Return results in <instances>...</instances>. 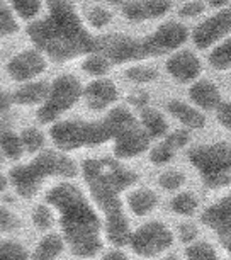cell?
Listing matches in <instances>:
<instances>
[{
	"label": "cell",
	"instance_id": "6da1fadb",
	"mask_svg": "<svg viewBox=\"0 0 231 260\" xmlns=\"http://www.w3.org/2000/svg\"><path fill=\"white\" fill-rule=\"evenodd\" d=\"M50 14L27 29L41 53L55 61H68L95 51V38L82 26L70 0H46Z\"/></svg>",
	"mask_w": 231,
	"mask_h": 260
},
{
	"label": "cell",
	"instance_id": "7a4b0ae2",
	"mask_svg": "<svg viewBox=\"0 0 231 260\" xmlns=\"http://www.w3.org/2000/svg\"><path fill=\"white\" fill-rule=\"evenodd\" d=\"M46 201L60 214L63 237L73 255L95 257L102 248V223L82 190L70 182H60L48 190Z\"/></svg>",
	"mask_w": 231,
	"mask_h": 260
},
{
	"label": "cell",
	"instance_id": "3957f363",
	"mask_svg": "<svg viewBox=\"0 0 231 260\" xmlns=\"http://www.w3.org/2000/svg\"><path fill=\"white\" fill-rule=\"evenodd\" d=\"M136 122V117L126 107H114L99 121H61L51 127V140L60 151H73L85 146H97L114 138Z\"/></svg>",
	"mask_w": 231,
	"mask_h": 260
},
{
	"label": "cell",
	"instance_id": "277c9868",
	"mask_svg": "<svg viewBox=\"0 0 231 260\" xmlns=\"http://www.w3.org/2000/svg\"><path fill=\"white\" fill-rule=\"evenodd\" d=\"M82 174L95 204L106 216L122 213L124 190L136 184L138 174L111 158H90L82 165Z\"/></svg>",
	"mask_w": 231,
	"mask_h": 260
},
{
	"label": "cell",
	"instance_id": "5b68a950",
	"mask_svg": "<svg viewBox=\"0 0 231 260\" xmlns=\"http://www.w3.org/2000/svg\"><path fill=\"white\" fill-rule=\"evenodd\" d=\"M78 175V165L61 151H41L31 164L11 170V180L16 192L22 198H32L48 177L73 179Z\"/></svg>",
	"mask_w": 231,
	"mask_h": 260
},
{
	"label": "cell",
	"instance_id": "8992f818",
	"mask_svg": "<svg viewBox=\"0 0 231 260\" xmlns=\"http://www.w3.org/2000/svg\"><path fill=\"white\" fill-rule=\"evenodd\" d=\"M189 160L208 189H224L231 185V145L195 146L189 151Z\"/></svg>",
	"mask_w": 231,
	"mask_h": 260
},
{
	"label": "cell",
	"instance_id": "52a82bcc",
	"mask_svg": "<svg viewBox=\"0 0 231 260\" xmlns=\"http://www.w3.org/2000/svg\"><path fill=\"white\" fill-rule=\"evenodd\" d=\"M83 95L82 83L77 77L65 73L55 78L50 85L48 95L38 111V119L41 122H53L68 109L77 104L78 99Z\"/></svg>",
	"mask_w": 231,
	"mask_h": 260
},
{
	"label": "cell",
	"instance_id": "ba28073f",
	"mask_svg": "<svg viewBox=\"0 0 231 260\" xmlns=\"http://www.w3.org/2000/svg\"><path fill=\"white\" fill-rule=\"evenodd\" d=\"M131 250L143 258L158 257L174 245V233L167 224L160 221H150L131 233Z\"/></svg>",
	"mask_w": 231,
	"mask_h": 260
},
{
	"label": "cell",
	"instance_id": "9c48e42d",
	"mask_svg": "<svg viewBox=\"0 0 231 260\" xmlns=\"http://www.w3.org/2000/svg\"><path fill=\"white\" fill-rule=\"evenodd\" d=\"M111 63H129L148 58L143 39H135L122 34H109V36L95 38V51Z\"/></svg>",
	"mask_w": 231,
	"mask_h": 260
},
{
	"label": "cell",
	"instance_id": "30bf717a",
	"mask_svg": "<svg viewBox=\"0 0 231 260\" xmlns=\"http://www.w3.org/2000/svg\"><path fill=\"white\" fill-rule=\"evenodd\" d=\"M187 38H189V31L184 24L165 22L163 26H160L153 34L145 38L143 41L150 58V56H160L165 55V53L175 51L177 48H180L187 41Z\"/></svg>",
	"mask_w": 231,
	"mask_h": 260
},
{
	"label": "cell",
	"instance_id": "8fae6325",
	"mask_svg": "<svg viewBox=\"0 0 231 260\" xmlns=\"http://www.w3.org/2000/svg\"><path fill=\"white\" fill-rule=\"evenodd\" d=\"M231 32V7L223 9L213 17L201 22L192 32V41L199 50L211 48Z\"/></svg>",
	"mask_w": 231,
	"mask_h": 260
},
{
	"label": "cell",
	"instance_id": "7c38bea8",
	"mask_svg": "<svg viewBox=\"0 0 231 260\" xmlns=\"http://www.w3.org/2000/svg\"><path fill=\"white\" fill-rule=\"evenodd\" d=\"M150 136L138 122H133L114 138V153L121 160H131L150 148Z\"/></svg>",
	"mask_w": 231,
	"mask_h": 260
},
{
	"label": "cell",
	"instance_id": "4fadbf2b",
	"mask_svg": "<svg viewBox=\"0 0 231 260\" xmlns=\"http://www.w3.org/2000/svg\"><path fill=\"white\" fill-rule=\"evenodd\" d=\"M44 70H46V60H44L43 53L36 50H26L19 53L7 65L9 75L17 82L32 80L34 77L41 75Z\"/></svg>",
	"mask_w": 231,
	"mask_h": 260
},
{
	"label": "cell",
	"instance_id": "5bb4252c",
	"mask_svg": "<svg viewBox=\"0 0 231 260\" xmlns=\"http://www.w3.org/2000/svg\"><path fill=\"white\" fill-rule=\"evenodd\" d=\"M201 219H203V223L209 230L218 233V237L229 235L231 233V192L223 196L214 204H211L209 208H206Z\"/></svg>",
	"mask_w": 231,
	"mask_h": 260
},
{
	"label": "cell",
	"instance_id": "9a60e30c",
	"mask_svg": "<svg viewBox=\"0 0 231 260\" xmlns=\"http://www.w3.org/2000/svg\"><path fill=\"white\" fill-rule=\"evenodd\" d=\"M83 97H85L87 106L92 111H104L117 101L119 92H117L116 83L112 80L97 78L83 89Z\"/></svg>",
	"mask_w": 231,
	"mask_h": 260
},
{
	"label": "cell",
	"instance_id": "2e32d148",
	"mask_svg": "<svg viewBox=\"0 0 231 260\" xmlns=\"http://www.w3.org/2000/svg\"><path fill=\"white\" fill-rule=\"evenodd\" d=\"M203 65L201 60L190 51H179L167 61V72L174 80L180 83H187L195 80L201 75Z\"/></svg>",
	"mask_w": 231,
	"mask_h": 260
},
{
	"label": "cell",
	"instance_id": "e0dca14e",
	"mask_svg": "<svg viewBox=\"0 0 231 260\" xmlns=\"http://www.w3.org/2000/svg\"><path fill=\"white\" fill-rule=\"evenodd\" d=\"M170 0H131L124 4V16L129 21L158 19L170 11Z\"/></svg>",
	"mask_w": 231,
	"mask_h": 260
},
{
	"label": "cell",
	"instance_id": "ac0fdd59",
	"mask_svg": "<svg viewBox=\"0 0 231 260\" xmlns=\"http://www.w3.org/2000/svg\"><path fill=\"white\" fill-rule=\"evenodd\" d=\"M190 101L194 102L199 109L213 111L221 104V92L213 82L209 80H199L195 82L189 90Z\"/></svg>",
	"mask_w": 231,
	"mask_h": 260
},
{
	"label": "cell",
	"instance_id": "d6986e66",
	"mask_svg": "<svg viewBox=\"0 0 231 260\" xmlns=\"http://www.w3.org/2000/svg\"><path fill=\"white\" fill-rule=\"evenodd\" d=\"M167 111L189 129H203L206 124V117L203 112L182 101H170Z\"/></svg>",
	"mask_w": 231,
	"mask_h": 260
},
{
	"label": "cell",
	"instance_id": "ffe728a7",
	"mask_svg": "<svg viewBox=\"0 0 231 260\" xmlns=\"http://www.w3.org/2000/svg\"><path fill=\"white\" fill-rule=\"evenodd\" d=\"M104 228H106L107 240H109L114 247H122V245L129 243V238H131L133 232H131L129 221H127L124 213L106 216Z\"/></svg>",
	"mask_w": 231,
	"mask_h": 260
},
{
	"label": "cell",
	"instance_id": "44dd1931",
	"mask_svg": "<svg viewBox=\"0 0 231 260\" xmlns=\"http://www.w3.org/2000/svg\"><path fill=\"white\" fill-rule=\"evenodd\" d=\"M127 206H129L131 213L136 216H146L153 213L155 208L158 206V196L151 189H135L127 194L126 199Z\"/></svg>",
	"mask_w": 231,
	"mask_h": 260
},
{
	"label": "cell",
	"instance_id": "7402d4cb",
	"mask_svg": "<svg viewBox=\"0 0 231 260\" xmlns=\"http://www.w3.org/2000/svg\"><path fill=\"white\" fill-rule=\"evenodd\" d=\"M140 126L145 129V133L153 138H163L169 131V124L160 111L153 109V107H143L140 114Z\"/></svg>",
	"mask_w": 231,
	"mask_h": 260
},
{
	"label": "cell",
	"instance_id": "603a6c76",
	"mask_svg": "<svg viewBox=\"0 0 231 260\" xmlns=\"http://www.w3.org/2000/svg\"><path fill=\"white\" fill-rule=\"evenodd\" d=\"M48 90H50V85L46 82L26 83V85H22L21 89L16 90V94L12 95V101L19 106L43 104L48 95Z\"/></svg>",
	"mask_w": 231,
	"mask_h": 260
},
{
	"label": "cell",
	"instance_id": "cb8c5ba5",
	"mask_svg": "<svg viewBox=\"0 0 231 260\" xmlns=\"http://www.w3.org/2000/svg\"><path fill=\"white\" fill-rule=\"evenodd\" d=\"M65 248V240L60 235L50 233L38 242L32 252V260H55Z\"/></svg>",
	"mask_w": 231,
	"mask_h": 260
},
{
	"label": "cell",
	"instance_id": "d4e9b609",
	"mask_svg": "<svg viewBox=\"0 0 231 260\" xmlns=\"http://www.w3.org/2000/svg\"><path fill=\"white\" fill-rule=\"evenodd\" d=\"M0 153L6 155L11 160H19L24 153V146L21 141V136H17L11 129L0 131Z\"/></svg>",
	"mask_w": 231,
	"mask_h": 260
},
{
	"label": "cell",
	"instance_id": "484cf974",
	"mask_svg": "<svg viewBox=\"0 0 231 260\" xmlns=\"http://www.w3.org/2000/svg\"><path fill=\"white\" fill-rule=\"evenodd\" d=\"M197 198L192 194V192H179L174 196V199H172L170 203V208L174 211L175 214L179 216H185V218H189V216H194L195 211H197Z\"/></svg>",
	"mask_w": 231,
	"mask_h": 260
},
{
	"label": "cell",
	"instance_id": "4316f807",
	"mask_svg": "<svg viewBox=\"0 0 231 260\" xmlns=\"http://www.w3.org/2000/svg\"><path fill=\"white\" fill-rule=\"evenodd\" d=\"M211 67L216 68L219 72L229 70L231 68V39L221 43L219 46H216L209 55Z\"/></svg>",
	"mask_w": 231,
	"mask_h": 260
},
{
	"label": "cell",
	"instance_id": "83f0119b",
	"mask_svg": "<svg viewBox=\"0 0 231 260\" xmlns=\"http://www.w3.org/2000/svg\"><path fill=\"white\" fill-rule=\"evenodd\" d=\"M185 257H187V260H221L216 250L206 242H194L187 245Z\"/></svg>",
	"mask_w": 231,
	"mask_h": 260
},
{
	"label": "cell",
	"instance_id": "f1b7e54d",
	"mask_svg": "<svg viewBox=\"0 0 231 260\" xmlns=\"http://www.w3.org/2000/svg\"><path fill=\"white\" fill-rule=\"evenodd\" d=\"M27 250L19 242H14V240L0 242V260H27Z\"/></svg>",
	"mask_w": 231,
	"mask_h": 260
},
{
	"label": "cell",
	"instance_id": "f546056e",
	"mask_svg": "<svg viewBox=\"0 0 231 260\" xmlns=\"http://www.w3.org/2000/svg\"><path fill=\"white\" fill-rule=\"evenodd\" d=\"M83 70H85L88 75H94V77H102L109 72L111 63L106 60L102 55H97V53H90L85 60H83Z\"/></svg>",
	"mask_w": 231,
	"mask_h": 260
},
{
	"label": "cell",
	"instance_id": "4dcf8cb0",
	"mask_svg": "<svg viewBox=\"0 0 231 260\" xmlns=\"http://www.w3.org/2000/svg\"><path fill=\"white\" fill-rule=\"evenodd\" d=\"M9 4L21 19H34L41 11V0H9Z\"/></svg>",
	"mask_w": 231,
	"mask_h": 260
},
{
	"label": "cell",
	"instance_id": "1f68e13d",
	"mask_svg": "<svg viewBox=\"0 0 231 260\" xmlns=\"http://www.w3.org/2000/svg\"><path fill=\"white\" fill-rule=\"evenodd\" d=\"M21 141H22L24 151L38 153V151L44 146V135L39 129H36V127H29V129L22 131Z\"/></svg>",
	"mask_w": 231,
	"mask_h": 260
},
{
	"label": "cell",
	"instance_id": "d6a6232c",
	"mask_svg": "<svg viewBox=\"0 0 231 260\" xmlns=\"http://www.w3.org/2000/svg\"><path fill=\"white\" fill-rule=\"evenodd\" d=\"M158 184L161 189L170 190V192H177L184 187L185 184V175L179 170H167L160 175Z\"/></svg>",
	"mask_w": 231,
	"mask_h": 260
},
{
	"label": "cell",
	"instance_id": "836d02e7",
	"mask_svg": "<svg viewBox=\"0 0 231 260\" xmlns=\"http://www.w3.org/2000/svg\"><path fill=\"white\" fill-rule=\"evenodd\" d=\"M126 77L135 83H150L158 78V72L150 67H129L126 70Z\"/></svg>",
	"mask_w": 231,
	"mask_h": 260
},
{
	"label": "cell",
	"instance_id": "e575fe53",
	"mask_svg": "<svg viewBox=\"0 0 231 260\" xmlns=\"http://www.w3.org/2000/svg\"><path fill=\"white\" fill-rule=\"evenodd\" d=\"M32 223H34V226H36L38 230H41V232H44V230H50L53 226V223H55V218H53L51 209L44 204L38 206L32 213Z\"/></svg>",
	"mask_w": 231,
	"mask_h": 260
},
{
	"label": "cell",
	"instance_id": "d590c367",
	"mask_svg": "<svg viewBox=\"0 0 231 260\" xmlns=\"http://www.w3.org/2000/svg\"><path fill=\"white\" fill-rule=\"evenodd\" d=\"M17 31V22L14 19L11 9L0 0V36H9Z\"/></svg>",
	"mask_w": 231,
	"mask_h": 260
},
{
	"label": "cell",
	"instance_id": "8d00e7d4",
	"mask_svg": "<svg viewBox=\"0 0 231 260\" xmlns=\"http://www.w3.org/2000/svg\"><path fill=\"white\" fill-rule=\"evenodd\" d=\"M174 156H175V151L169 148L163 141H160L158 145L153 146L150 151V160L153 161L155 165H165V164H169V161L174 160Z\"/></svg>",
	"mask_w": 231,
	"mask_h": 260
},
{
	"label": "cell",
	"instance_id": "74e56055",
	"mask_svg": "<svg viewBox=\"0 0 231 260\" xmlns=\"http://www.w3.org/2000/svg\"><path fill=\"white\" fill-rule=\"evenodd\" d=\"M163 143L169 146V148H172L174 151L177 150H182L185 145L189 143V133L185 129H175V131H172V133H167L163 136Z\"/></svg>",
	"mask_w": 231,
	"mask_h": 260
},
{
	"label": "cell",
	"instance_id": "f35d334b",
	"mask_svg": "<svg viewBox=\"0 0 231 260\" xmlns=\"http://www.w3.org/2000/svg\"><path fill=\"white\" fill-rule=\"evenodd\" d=\"M111 19H112L111 12L102 7H94V9H90V12H88V22H90L92 27H97V29L106 27L107 24L111 22Z\"/></svg>",
	"mask_w": 231,
	"mask_h": 260
},
{
	"label": "cell",
	"instance_id": "ab89813d",
	"mask_svg": "<svg viewBox=\"0 0 231 260\" xmlns=\"http://www.w3.org/2000/svg\"><path fill=\"white\" fill-rule=\"evenodd\" d=\"M16 228H19L17 216L7 208L0 206V232H12Z\"/></svg>",
	"mask_w": 231,
	"mask_h": 260
},
{
	"label": "cell",
	"instance_id": "60d3db41",
	"mask_svg": "<svg viewBox=\"0 0 231 260\" xmlns=\"http://www.w3.org/2000/svg\"><path fill=\"white\" fill-rule=\"evenodd\" d=\"M216 116H218L221 126L226 127V129H231V102H221L216 107Z\"/></svg>",
	"mask_w": 231,
	"mask_h": 260
},
{
	"label": "cell",
	"instance_id": "b9f144b4",
	"mask_svg": "<svg viewBox=\"0 0 231 260\" xmlns=\"http://www.w3.org/2000/svg\"><path fill=\"white\" fill-rule=\"evenodd\" d=\"M179 237H180V242L185 243V245H190L195 242V238H197V228L194 226V224L190 223H184L180 224L179 228Z\"/></svg>",
	"mask_w": 231,
	"mask_h": 260
},
{
	"label": "cell",
	"instance_id": "7bdbcfd3",
	"mask_svg": "<svg viewBox=\"0 0 231 260\" xmlns=\"http://www.w3.org/2000/svg\"><path fill=\"white\" fill-rule=\"evenodd\" d=\"M201 12H204V4L199 2V0L187 2L184 7L180 9V16L182 17H195V16H199Z\"/></svg>",
	"mask_w": 231,
	"mask_h": 260
},
{
	"label": "cell",
	"instance_id": "ee69618b",
	"mask_svg": "<svg viewBox=\"0 0 231 260\" xmlns=\"http://www.w3.org/2000/svg\"><path fill=\"white\" fill-rule=\"evenodd\" d=\"M102 260H127V255L121 248H112L102 257Z\"/></svg>",
	"mask_w": 231,
	"mask_h": 260
},
{
	"label": "cell",
	"instance_id": "f6af8a7d",
	"mask_svg": "<svg viewBox=\"0 0 231 260\" xmlns=\"http://www.w3.org/2000/svg\"><path fill=\"white\" fill-rule=\"evenodd\" d=\"M12 104V97L6 94V92H0V112L7 111Z\"/></svg>",
	"mask_w": 231,
	"mask_h": 260
},
{
	"label": "cell",
	"instance_id": "bcb514c9",
	"mask_svg": "<svg viewBox=\"0 0 231 260\" xmlns=\"http://www.w3.org/2000/svg\"><path fill=\"white\" fill-rule=\"evenodd\" d=\"M129 101H131L135 106L143 107V106L146 104V102H148V97H146V94H138V95H133Z\"/></svg>",
	"mask_w": 231,
	"mask_h": 260
},
{
	"label": "cell",
	"instance_id": "7dc6e473",
	"mask_svg": "<svg viewBox=\"0 0 231 260\" xmlns=\"http://www.w3.org/2000/svg\"><path fill=\"white\" fill-rule=\"evenodd\" d=\"M219 240H221V243H223L224 250L228 252V255L231 257V233L229 235H224V237H219Z\"/></svg>",
	"mask_w": 231,
	"mask_h": 260
},
{
	"label": "cell",
	"instance_id": "c3c4849f",
	"mask_svg": "<svg viewBox=\"0 0 231 260\" xmlns=\"http://www.w3.org/2000/svg\"><path fill=\"white\" fill-rule=\"evenodd\" d=\"M229 2H231V0H208V4H209L211 7H218V9L226 7Z\"/></svg>",
	"mask_w": 231,
	"mask_h": 260
},
{
	"label": "cell",
	"instance_id": "681fc988",
	"mask_svg": "<svg viewBox=\"0 0 231 260\" xmlns=\"http://www.w3.org/2000/svg\"><path fill=\"white\" fill-rule=\"evenodd\" d=\"M6 187H7V179L0 175V192H2V190L6 189Z\"/></svg>",
	"mask_w": 231,
	"mask_h": 260
},
{
	"label": "cell",
	"instance_id": "f907efd6",
	"mask_svg": "<svg viewBox=\"0 0 231 260\" xmlns=\"http://www.w3.org/2000/svg\"><path fill=\"white\" fill-rule=\"evenodd\" d=\"M112 4H119V2H122V0H111Z\"/></svg>",
	"mask_w": 231,
	"mask_h": 260
},
{
	"label": "cell",
	"instance_id": "816d5d0a",
	"mask_svg": "<svg viewBox=\"0 0 231 260\" xmlns=\"http://www.w3.org/2000/svg\"><path fill=\"white\" fill-rule=\"evenodd\" d=\"M0 167H2V153H0Z\"/></svg>",
	"mask_w": 231,
	"mask_h": 260
}]
</instances>
